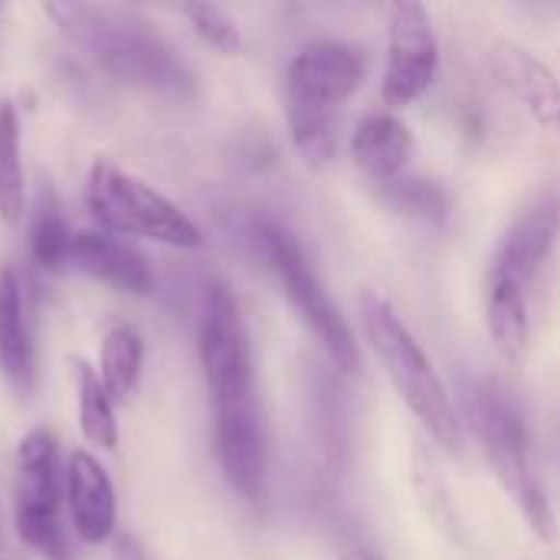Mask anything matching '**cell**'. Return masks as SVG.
<instances>
[{
    "mask_svg": "<svg viewBox=\"0 0 560 560\" xmlns=\"http://www.w3.org/2000/svg\"><path fill=\"white\" fill-rule=\"evenodd\" d=\"M43 10L115 82L177 102L197 98V72L138 13L108 3H43Z\"/></svg>",
    "mask_w": 560,
    "mask_h": 560,
    "instance_id": "cell-1",
    "label": "cell"
},
{
    "mask_svg": "<svg viewBox=\"0 0 560 560\" xmlns=\"http://www.w3.org/2000/svg\"><path fill=\"white\" fill-rule=\"evenodd\" d=\"M368 75V59L345 43H308L285 69V121L299 158L308 167L331 164L338 151L341 102Z\"/></svg>",
    "mask_w": 560,
    "mask_h": 560,
    "instance_id": "cell-2",
    "label": "cell"
},
{
    "mask_svg": "<svg viewBox=\"0 0 560 560\" xmlns=\"http://www.w3.org/2000/svg\"><path fill=\"white\" fill-rule=\"evenodd\" d=\"M463 404H466V420L472 427V436L479 440L495 479L512 495V502L518 505L528 528L541 541H551L555 538V512H551L548 492L541 486V476L535 469L532 430H528V420H525L518 400L499 377L479 374V377L466 381Z\"/></svg>",
    "mask_w": 560,
    "mask_h": 560,
    "instance_id": "cell-3",
    "label": "cell"
},
{
    "mask_svg": "<svg viewBox=\"0 0 560 560\" xmlns=\"http://www.w3.org/2000/svg\"><path fill=\"white\" fill-rule=\"evenodd\" d=\"M361 325H364V335L371 341L377 364L384 368L387 381L394 384L400 400L410 407V413L427 427V433L440 446L459 450V440H463L459 410H456L443 377L436 374L433 361L427 358V351L420 348L413 331L400 322L394 305L377 292H364L361 295Z\"/></svg>",
    "mask_w": 560,
    "mask_h": 560,
    "instance_id": "cell-4",
    "label": "cell"
},
{
    "mask_svg": "<svg viewBox=\"0 0 560 560\" xmlns=\"http://www.w3.org/2000/svg\"><path fill=\"white\" fill-rule=\"evenodd\" d=\"M246 236L256 249V256L269 266V272L276 276L282 295L289 299V305L295 308V315L305 322V328L318 338V345L325 348V354L331 358V364L338 371H358V345L354 335L341 315V308L331 302L328 289L322 285L312 259L305 256L302 243L292 236V230H285L279 220L272 217H249L246 220Z\"/></svg>",
    "mask_w": 560,
    "mask_h": 560,
    "instance_id": "cell-5",
    "label": "cell"
},
{
    "mask_svg": "<svg viewBox=\"0 0 560 560\" xmlns=\"http://www.w3.org/2000/svg\"><path fill=\"white\" fill-rule=\"evenodd\" d=\"M85 207L92 210V220L102 226V233L141 236L171 249L203 246L200 226L177 203L121 171L115 161L98 158L92 164L85 180Z\"/></svg>",
    "mask_w": 560,
    "mask_h": 560,
    "instance_id": "cell-6",
    "label": "cell"
},
{
    "mask_svg": "<svg viewBox=\"0 0 560 560\" xmlns=\"http://www.w3.org/2000/svg\"><path fill=\"white\" fill-rule=\"evenodd\" d=\"M66 472L59 466L56 433L30 430L16 446V535L46 560H72V545L62 525Z\"/></svg>",
    "mask_w": 560,
    "mask_h": 560,
    "instance_id": "cell-7",
    "label": "cell"
},
{
    "mask_svg": "<svg viewBox=\"0 0 560 560\" xmlns=\"http://www.w3.org/2000/svg\"><path fill=\"white\" fill-rule=\"evenodd\" d=\"M197 351H200V368H203V381H207L213 410H230V407L259 400L249 331L243 325L233 292L220 282L207 285L200 331H197Z\"/></svg>",
    "mask_w": 560,
    "mask_h": 560,
    "instance_id": "cell-8",
    "label": "cell"
},
{
    "mask_svg": "<svg viewBox=\"0 0 560 560\" xmlns=\"http://www.w3.org/2000/svg\"><path fill=\"white\" fill-rule=\"evenodd\" d=\"M440 43L427 7L394 3L387 13V66L381 95L390 108L413 105L436 79Z\"/></svg>",
    "mask_w": 560,
    "mask_h": 560,
    "instance_id": "cell-9",
    "label": "cell"
},
{
    "mask_svg": "<svg viewBox=\"0 0 560 560\" xmlns=\"http://www.w3.org/2000/svg\"><path fill=\"white\" fill-rule=\"evenodd\" d=\"M560 236V190L541 187L535 190L518 213L512 217L509 230L502 233L492 266H489V285H515L525 289L535 282L541 266L548 262L555 243Z\"/></svg>",
    "mask_w": 560,
    "mask_h": 560,
    "instance_id": "cell-10",
    "label": "cell"
},
{
    "mask_svg": "<svg viewBox=\"0 0 560 560\" xmlns=\"http://www.w3.org/2000/svg\"><path fill=\"white\" fill-rule=\"evenodd\" d=\"M217 417V459L233 486V492L246 502H262L266 495V472H269V443H266V420L259 400L213 410Z\"/></svg>",
    "mask_w": 560,
    "mask_h": 560,
    "instance_id": "cell-11",
    "label": "cell"
},
{
    "mask_svg": "<svg viewBox=\"0 0 560 560\" xmlns=\"http://www.w3.org/2000/svg\"><path fill=\"white\" fill-rule=\"evenodd\" d=\"M495 82L551 135H560V79L518 39L499 36L489 46Z\"/></svg>",
    "mask_w": 560,
    "mask_h": 560,
    "instance_id": "cell-12",
    "label": "cell"
},
{
    "mask_svg": "<svg viewBox=\"0 0 560 560\" xmlns=\"http://www.w3.org/2000/svg\"><path fill=\"white\" fill-rule=\"evenodd\" d=\"M66 502L72 532L82 545L98 548L112 541L118 522L115 486L89 450H75L66 463Z\"/></svg>",
    "mask_w": 560,
    "mask_h": 560,
    "instance_id": "cell-13",
    "label": "cell"
},
{
    "mask_svg": "<svg viewBox=\"0 0 560 560\" xmlns=\"http://www.w3.org/2000/svg\"><path fill=\"white\" fill-rule=\"evenodd\" d=\"M69 266H75L79 272L125 295L144 299L154 292V272L148 259L112 233H95V230L72 233Z\"/></svg>",
    "mask_w": 560,
    "mask_h": 560,
    "instance_id": "cell-14",
    "label": "cell"
},
{
    "mask_svg": "<svg viewBox=\"0 0 560 560\" xmlns=\"http://www.w3.org/2000/svg\"><path fill=\"white\" fill-rule=\"evenodd\" d=\"M0 374L20 397H30L36 390L33 322L20 276L10 266L0 269Z\"/></svg>",
    "mask_w": 560,
    "mask_h": 560,
    "instance_id": "cell-15",
    "label": "cell"
},
{
    "mask_svg": "<svg viewBox=\"0 0 560 560\" xmlns=\"http://www.w3.org/2000/svg\"><path fill=\"white\" fill-rule=\"evenodd\" d=\"M410 154H413V135L397 115L374 112L361 118L351 135V158L377 187L404 177Z\"/></svg>",
    "mask_w": 560,
    "mask_h": 560,
    "instance_id": "cell-16",
    "label": "cell"
},
{
    "mask_svg": "<svg viewBox=\"0 0 560 560\" xmlns=\"http://www.w3.org/2000/svg\"><path fill=\"white\" fill-rule=\"evenodd\" d=\"M486 325L492 348L505 364H522L532 345V318H528V292L515 285H489Z\"/></svg>",
    "mask_w": 560,
    "mask_h": 560,
    "instance_id": "cell-17",
    "label": "cell"
},
{
    "mask_svg": "<svg viewBox=\"0 0 560 560\" xmlns=\"http://www.w3.org/2000/svg\"><path fill=\"white\" fill-rule=\"evenodd\" d=\"M26 213V177L20 158V118L10 98H0V220L20 226Z\"/></svg>",
    "mask_w": 560,
    "mask_h": 560,
    "instance_id": "cell-18",
    "label": "cell"
},
{
    "mask_svg": "<svg viewBox=\"0 0 560 560\" xmlns=\"http://www.w3.org/2000/svg\"><path fill=\"white\" fill-rule=\"evenodd\" d=\"M144 371V338L131 325H115L102 341V384L112 400H128Z\"/></svg>",
    "mask_w": 560,
    "mask_h": 560,
    "instance_id": "cell-19",
    "label": "cell"
},
{
    "mask_svg": "<svg viewBox=\"0 0 560 560\" xmlns=\"http://www.w3.org/2000/svg\"><path fill=\"white\" fill-rule=\"evenodd\" d=\"M381 190V200L397 210L400 217L407 220H417V223H427V226H443L453 213V197L450 190L440 184V180H427V177H413V174H404Z\"/></svg>",
    "mask_w": 560,
    "mask_h": 560,
    "instance_id": "cell-20",
    "label": "cell"
},
{
    "mask_svg": "<svg viewBox=\"0 0 560 560\" xmlns=\"http://www.w3.org/2000/svg\"><path fill=\"white\" fill-rule=\"evenodd\" d=\"M69 246H72V233L66 226L62 207L52 190H43L30 223V253L39 269L56 276L69 266Z\"/></svg>",
    "mask_w": 560,
    "mask_h": 560,
    "instance_id": "cell-21",
    "label": "cell"
},
{
    "mask_svg": "<svg viewBox=\"0 0 560 560\" xmlns=\"http://www.w3.org/2000/svg\"><path fill=\"white\" fill-rule=\"evenodd\" d=\"M75 368H79V427H82V436L92 446H102L112 453L118 446L115 404H112L95 368H89L85 361H79Z\"/></svg>",
    "mask_w": 560,
    "mask_h": 560,
    "instance_id": "cell-22",
    "label": "cell"
},
{
    "mask_svg": "<svg viewBox=\"0 0 560 560\" xmlns=\"http://www.w3.org/2000/svg\"><path fill=\"white\" fill-rule=\"evenodd\" d=\"M180 13L190 20V26L197 30V36H200L207 46H213L217 52L236 56V52L243 49L240 26H236V20H233L226 10H220V7H213V3H187Z\"/></svg>",
    "mask_w": 560,
    "mask_h": 560,
    "instance_id": "cell-23",
    "label": "cell"
},
{
    "mask_svg": "<svg viewBox=\"0 0 560 560\" xmlns=\"http://www.w3.org/2000/svg\"><path fill=\"white\" fill-rule=\"evenodd\" d=\"M115 560H148V555H144V548L131 535H121L115 541Z\"/></svg>",
    "mask_w": 560,
    "mask_h": 560,
    "instance_id": "cell-24",
    "label": "cell"
},
{
    "mask_svg": "<svg viewBox=\"0 0 560 560\" xmlns=\"http://www.w3.org/2000/svg\"><path fill=\"white\" fill-rule=\"evenodd\" d=\"M335 560H384L381 551H371V548H354V551H345L341 558Z\"/></svg>",
    "mask_w": 560,
    "mask_h": 560,
    "instance_id": "cell-25",
    "label": "cell"
}]
</instances>
